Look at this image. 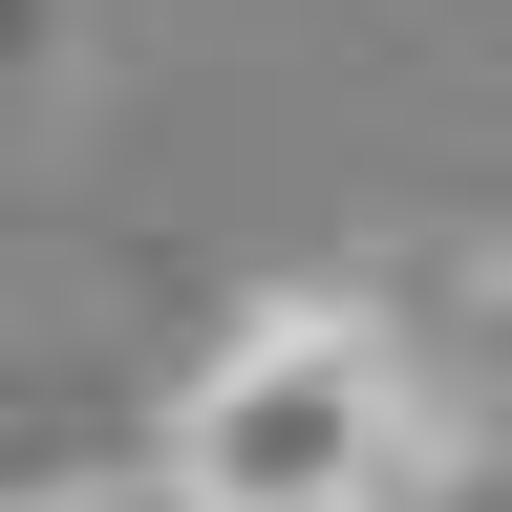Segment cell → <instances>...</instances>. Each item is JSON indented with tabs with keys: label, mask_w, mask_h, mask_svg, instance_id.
<instances>
[{
	"label": "cell",
	"mask_w": 512,
	"mask_h": 512,
	"mask_svg": "<svg viewBox=\"0 0 512 512\" xmlns=\"http://www.w3.org/2000/svg\"><path fill=\"white\" fill-rule=\"evenodd\" d=\"M427 470H448L427 363H406V320H384L363 278L235 299V320H214V363L171 384V448H150V491H171V512H406Z\"/></svg>",
	"instance_id": "obj_1"
},
{
	"label": "cell",
	"mask_w": 512,
	"mask_h": 512,
	"mask_svg": "<svg viewBox=\"0 0 512 512\" xmlns=\"http://www.w3.org/2000/svg\"><path fill=\"white\" fill-rule=\"evenodd\" d=\"M64 22H86V0H0V86H43V64H64Z\"/></svg>",
	"instance_id": "obj_3"
},
{
	"label": "cell",
	"mask_w": 512,
	"mask_h": 512,
	"mask_svg": "<svg viewBox=\"0 0 512 512\" xmlns=\"http://www.w3.org/2000/svg\"><path fill=\"white\" fill-rule=\"evenodd\" d=\"M0 512H171L150 470H43V491H0Z\"/></svg>",
	"instance_id": "obj_2"
},
{
	"label": "cell",
	"mask_w": 512,
	"mask_h": 512,
	"mask_svg": "<svg viewBox=\"0 0 512 512\" xmlns=\"http://www.w3.org/2000/svg\"><path fill=\"white\" fill-rule=\"evenodd\" d=\"M491 256H512V214H491Z\"/></svg>",
	"instance_id": "obj_4"
}]
</instances>
